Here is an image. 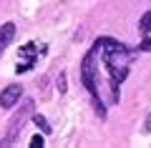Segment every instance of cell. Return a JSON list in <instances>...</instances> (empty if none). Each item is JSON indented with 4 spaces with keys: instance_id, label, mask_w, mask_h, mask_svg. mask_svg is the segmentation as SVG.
Segmentation results:
<instances>
[{
    "instance_id": "cell-1",
    "label": "cell",
    "mask_w": 151,
    "mask_h": 148,
    "mask_svg": "<svg viewBox=\"0 0 151 148\" xmlns=\"http://www.w3.org/2000/svg\"><path fill=\"white\" fill-rule=\"evenodd\" d=\"M136 58V50H131L126 43H119L113 38H98L93 48L81 60V80L86 85L88 95L93 101V111L98 118H106V103H103V78L111 88L113 103L121 101L119 85L129 75V65Z\"/></svg>"
},
{
    "instance_id": "cell-4",
    "label": "cell",
    "mask_w": 151,
    "mask_h": 148,
    "mask_svg": "<svg viewBox=\"0 0 151 148\" xmlns=\"http://www.w3.org/2000/svg\"><path fill=\"white\" fill-rule=\"evenodd\" d=\"M20 98H23V85H18V83H15V85H5L3 93H0V106L10 111L13 106H18Z\"/></svg>"
},
{
    "instance_id": "cell-10",
    "label": "cell",
    "mask_w": 151,
    "mask_h": 148,
    "mask_svg": "<svg viewBox=\"0 0 151 148\" xmlns=\"http://www.w3.org/2000/svg\"><path fill=\"white\" fill-rule=\"evenodd\" d=\"M144 128H146V133H151V116H146V121H144Z\"/></svg>"
},
{
    "instance_id": "cell-8",
    "label": "cell",
    "mask_w": 151,
    "mask_h": 148,
    "mask_svg": "<svg viewBox=\"0 0 151 148\" xmlns=\"http://www.w3.org/2000/svg\"><path fill=\"white\" fill-rule=\"evenodd\" d=\"M30 146L33 148H43V136H38V133H35V136L30 138Z\"/></svg>"
},
{
    "instance_id": "cell-7",
    "label": "cell",
    "mask_w": 151,
    "mask_h": 148,
    "mask_svg": "<svg viewBox=\"0 0 151 148\" xmlns=\"http://www.w3.org/2000/svg\"><path fill=\"white\" fill-rule=\"evenodd\" d=\"M33 123H35V126H38L40 131L45 133V136H48V133L53 131V128H50V123L45 121V116H40V113H33Z\"/></svg>"
},
{
    "instance_id": "cell-5",
    "label": "cell",
    "mask_w": 151,
    "mask_h": 148,
    "mask_svg": "<svg viewBox=\"0 0 151 148\" xmlns=\"http://www.w3.org/2000/svg\"><path fill=\"white\" fill-rule=\"evenodd\" d=\"M139 30H141L139 50H144V53H151V10L141 15V20H139Z\"/></svg>"
},
{
    "instance_id": "cell-9",
    "label": "cell",
    "mask_w": 151,
    "mask_h": 148,
    "mask_svg": "<svg viewBox=\"0 0 151 148\" xmlns=\"http://www.w3.org/2000/svg\"><path fill=\"white\" fill-rule=\"evenodd\" d=\"M58 93H65V73H60L58 78Z\"/></svg>"
},
{
    "instance_id": "cell-6",
    "label": "cell",
    "mask_w": 151,
    "mask_h": 148,
    "mask_svg": "<svg viewBox=\"0 0 151 148\" xmlns=\"http://www.w3.org/2000/svg\"><path fill=\"white\" fill-rule=\"evenodd\" d=\"M13 38H15V23L8 20V23L0 25V55L5 53V48L13 43Z\"/></svg>"
},
{
    "instance_id": "cell-3",
    "label": "cell",
    "mask_w": 151,
    "mask_h": 148,
    "mask_svg": "<svg viewBox=\"0 0 151 148\" xmlns=\"http://www.w3.org/2000/svg\"><path fill=\"white\" fill-rule=\"evenodd\" d=\"M40 53H45V45L38 48L35 43H25V45H20V48H18V65H15V70H18V73H28V70L38 63V55H40Z\"/></svg>"
},
{
    "instance_id": "cell-2",
    "label": "cell",
    "mask_w": 151,
    "mask_h": 148,
    "mask_svg": "<svg viewBox=\"0 0 151 148\" xmlns=\"http://www.w3.org/2000/svg\"><path fill=\"white\" fill-rule=\"evenodd\" d=\"M33 98H25V101L18 106V113L10 118V126H8V133H5V138H3V146H10V143H15L18 141V136H20V131H23V126H25V118L28 116H33Z\"/></svg>"
}]
</instances>
